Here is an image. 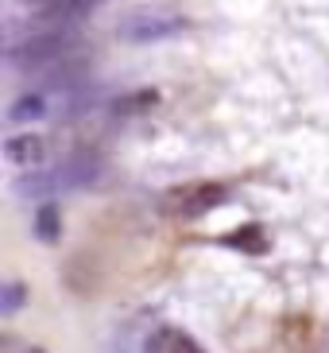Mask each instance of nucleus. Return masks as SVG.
I'll return each mask as SVG.
<instances>
[{"mask_svg": "<svg viewBox=\"0 0 329 353\" xmlns=\"http://www.w3.org/2000/svg\"><path fill=\"white\" fill-rule=\"evenodd\" d=\"M47 156V144H43V136L35 132H20V136H8V144H4V159L12 167H20V171H35Z\"/></svg>", "mask_w": 329, "mask_h": 353, "instance_id": "nucleus-3", "label": "nucleus"}, {"mask_svg": "<svg viewBox=\"0 0 329 353\" xmlns=\"http://www.w3.org/2000/svg\"><path fill=\"white\" fill-rule=\"evenodd\" d=\"M151 105H159V94H155V90H140V94H132V97H120L116 109H120V113H144Z\"/></svg>", "mask_w": 329, "mask_h": 353, "instance_id": "nucleus-8", "label": "nucleus"}, {"mask_svg": "<svg viewBox=\"0 0 329 353\" xmlns=\"http://www.w3.org/2000/svg\"><path fill=\"white\" fill-rule=\"evenodd\" d=\"M144 353H206V350L178 326H159L144 342Z\"/></svg>", "mask_w": 329, "mask_h": 353, "instance_id": "nucleus-4", "label": "nucleus"}, {"mask_svg": "<svg viewBox=\"0 0 329 353\" xmlns=\"http://www.w3.org/2000/svg\"><path fill=\"white\" fill-rule=\"evenodd\" d=\"M35 233H39V241H47V245H54V241L62 237V218H59V206H47L35 214Z\"/></svg>", "mask_w": 329, "mask_h": 353, "instance_id": "nucleus-5", "label": "nucleus"}, {"mask_svg": "<svg viewBox=\"0 0 329 353\" xmlns=\"http://www.w3.org/2000/svg\"><path fill=\"white\" fill-rule=\"evenodd\" d=\"M186 28V20L178 12H155V8H144V12H132L128 20L120 23V39L128 43H159V39H171Z\"/></svg>", "mask_w": 329, "mask_h": 353, "instance_id": "nucleus-2", "label": "nucleus"}, {"mask_svg": "<svg viewBox=\"0 0 329 353\" xmlns=\"http://www.w3.org/2000/svg\"><path fill=\"white\" fill-rule=\"evenodd\" d=\"M20 303H23V283H8V288H4V307H0V311L12 314Z\"/></svg>", "mask_w": 329, "mask_h": 353, "instance_id": "nucleus-9", "label": "nucleus"}, {"mask_svg": "<svg viewBox=\"0 0 329 353\" xmlns=\"http://www.w3.org/2000/svg\"><path fill=\"white\" fill-rule=\"evenodd\" d=\"M229 190L221 183H206V179H198V183H178V187L163 190L159 198V214L163 218H175V221H198L206 218L209 210H217L225 202Z\"/></svg>", "mask_w": 329, "mask_h": 353, "instance_id": "nucleus-1", "label": "nucleus"}, {"mask_svg": "<svg viewBox=\"0 0 329 353\" xmlns=\"http://www.w3.org/2000/svg\"><path fill=\"white\" fill-rule=\"evenodd\" d=\"M47 113V105H43L39 94H23L20 101L8 109V121H16V125H23V121H39V117Z\"/></svg>", "mask_w": 329, "mask_h": 353, "instance_id": "nucleus-6", "label": "nucleus"}, {"mask_svg": "<svg viewBox=\"0 0 329 353\" xmlns=\"http://www.w3.org/2000/svg\"><path fill=\"white\" fill-rule=\"evenodd\" d=\"M225 245H233V249H244V252H264V249H268V237H264V229H259V225H244L240 233L225 237Z\"/></svg>", "mask_w": 329, "mask_h": 353, "instance_id": "nucleus-7", "label": "nucleus"}]
</instances>
